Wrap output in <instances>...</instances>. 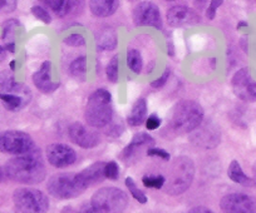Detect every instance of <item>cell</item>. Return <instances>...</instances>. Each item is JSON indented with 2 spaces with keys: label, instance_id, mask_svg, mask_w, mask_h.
Returning <instances> with one entry per match:
<instances>
[{
  "label": "cell",
  "instance_id": "1",
  "mask_svg": "<svg viewBox=\"0 0 256 213\" xmlns=\"http://www.w3.org/2000/svg\"><path fill=\"white\" fill-rule=\"evenodd\" d=\"M4 173L9 180L22 185H38L46 177L44 159L38 149L8 161Z\"/></svg>",
  "mask_w": 256,
  "mask_h": 213
},
{
  "label": "cell",
  "instance_id": "2",
  "mask_svg": "<svg viewBox=\"0 0 256 213\" xmlns=\"http://www.w3.org/2000/svg\"><path fill=\"white\" fill-rule=\"evenodd\" d=\"M204 109L195 100H181L174 107L167 127L174 134H188L204 122Z\"/></svg>",
  "mask_w": 256,
  "mask_h": 213
},
{
  "label": "cell",
  "instance_id": "3",
  "mask_svg": "<svg viewBox=\"0 0 256 213\" xmlns=\"http://www.w3.org/2000/svg\"><path fill=\"white\" fill-rule=\"evenodd\" d=\"M84 118L88 126L94 128H103L112 122V94L107 89L100 88L90 95L86 105Z\"/></svg>",
  "mask_w": 256,
  "mask_h": 213
},
{
  "label": "cell",
  "instance_id": "4",
  "mask_svg": "<svg viewBox=\"0 0 256 213\" xmlns=\"http://www.w3.org/2000/svg\"><path fill=\"white\" fill-rule=\"evenodd\" d=\"M195 176V165L192 159L181 156L172 162L168 172V180L166 181V192L171 196L182 195L191 186Z\"/></svg>",
  "mask_w": 256,
  "mask_h": 213
},
{
  "label": "cell",
  "instance_id": "5",
  "mask_svg": "<svg viewBox=\"0 0 256 213\" xmlns=\"http://www.w3.org/2000/svg\"><path fill=\"white\" fill-rule=\"evenodd\" d=\"M48 192L59 200H72L82 195L87 186L80 178V173H59L54 175L48 181Z\"/></svg>",
  "mask_w": 256,
  "mask_h": 213
},
{
  "label": "cell",
  "instance_id": "6",
  "mask_svg": "<svg viewBox=\"0 0 256 213\" xmlns=\"http://www.w3.org/2000/svg\"><path fill=\"white\" fill-rule=\"evenodd\" d=\"M13 202L20 213H46L49 211L48 197L36 188H16L13 193Z\"/></svg>",
  "mask_w": 256,
  "mask_h": 213
},
{
  "label": "cell",
  "instance_id": "7",
  "mask_svg": "<svg viewBox=\"0 0 256 213\" xmlns=\"http://www.w3.org/2000/svg\"><path fill=\"white\" fill-rule=\"evenodd\" d=\"M90 203L100 213H122L128 206V197L120 188L104 187L92 196Z\"/></svg>",
  "mask_w": 256,
  "mask_h": 213
},
{
  "label": "cell",
  "instance_id": "8",
  "mask_svg": "<svg viewBox=\"0 0 256 213\" xmlns=\"http://www.w3.org/2000/svg\"><path fill=\"white\" fill-rule=\"evenodd\" d=\"M36 148V143L28 133L22 131H4L0 133V152L14 156L30 153Z\"/></svg>",
  "mask_w": 256,
  "mask_h": 213
},
{
  "label": "cell",
  "instance_id": "9",
  "mask_svg": "<svg viewBox=\"0 0 256 213\" xmlns=\"http://www.w3.org/2000/svg\"><path fill=\"white\" fill-rule=\"evenodd\" d=\"M132 18H134V25L137 26L150 25L156 29H162L164 26L158 6L150 1H142L137 4L132 13Z\"/></svg>",
  "mask_w": 256,
  "mask_h": 213
},
{
  "label": "cell",
  "instance_id": "10",
  "mask_svg": "<svg viewBox=\"0 0 256 213\" xmlns=\"http://www.w3.org/2000/svg\"><path fill=\"white\" fill-rule=\"evenodd\" d=\"M220 207L224 213H256V198L245 193H230L222 197Z\"/></svg>",
  "mask_w": 256,
  "mask_h": 213
},
{
  "label": "cell",
  "instance_id": "11",
  "mask_svg": "<svg viewBox=\"0 0 256 213\" xmlns=\"http://www.w3.org/2000/svg\"><path fill=\"white\" fill-rule=\"evenodd\" d=\"M234 93L244 102H256V82L251 78L248 68L238 70L231 80Z\"/></svg>",
  "mask_w": 256,
  "mask_h": 213
},
{
  "label": "cell",
  "instance_id": "12",
  "mask_svg": "<svg viewBox=\"0 0 256 213\" xmlns=\"http://www.w3.org/2000/svg\"><path fill=\"white\" fill-rule=\"evenodd\" d=\"M46 159L56 168H64L77 162V153L72 147L63 143H53L46 148Z\"/></svg>",
  "mask_w": 256,
  "mask_h": 213
},
{
  "label": "cell",
  "instance_id": "13",
  "mask_svg": "<svg viewBox=\"0 0 256 213\" xmlns=\"http://www.w3.org/2000/svg\"><path fill=\"white\" fill-rule=\"evenodd\" d=\"M68 136L73 143L83 149L96 148L100 143V134L80 122L70 124L68 128Z\"/></svg>",
  "mask_w": 256,
  "mask_h": 213
},
{
  "label": "cell",
  "instance_id": "14",
  "mask_svg": "<svg viewBox=\"0 0 256 213\" xmlns=\"http://www.w3.org/2000/svg\"><path fill=\"white\" fill-rule=\"evenodd\" d=\"M167 23L174 28H187L200 23V15L186 5H172L166 13Z\"/></svg>",
  "mask_w": 256,
  "mask_h": 213
},
{
  "label": "cell",
  "instance_id": "15",
  "mask_svg": "<svg viewBox=\"0 0 256 213\" xmlns=\"http://www.w3.org/2000/svg\"><path fill=\"white\" fill-rule=\"evenodd\" d=\"M32 79H33V84L36 85V89L40 90L44 94H50V93L56 92L60 85L59 82L52 80V63L49 60H46L40 65L39 70L34 73Z\"/></svg>",
  "mask_w": 256,
  "mask_h": 213
},
{
  "label": "cell",
  "instance_id": "16",
  "mask_svg": "<svg viewBox=\"0 0 256 213\" xmlns=\"http://www.w3.org/2000/svg\"><path fill=\"white\" fill-rule=\"evenodd\" d=\"M0 93L20 95V97L32 100V93L29 88L22 83L16 82L14 75L8 72H3L0 74Z\"/></svg>",
  "mask_w": 256,
  "mask_h": 213
},
{
  "label": "cell",
  "instance_id": "17",
  "mask_svg": "<svg viewBox=\"0 0 256 213\" xmlns=\"http://www.w3.org/2000/svg\"><path fill=\"white\" fill-rule=\"evenodd\" d=\"M144 146L151 147L152 148V147L154 146V137L150 136V134H147V133H144V132L134 134V138H132V141L124 147V149H123L122 153H120V158H122L124 162H127V161H130V159H131L132 157L136 154L137 149H141L142 147H144Z\"/></svg>",
  "mask_w": 256,
  "mask_h": 213
},
{
  "label": "cell",
  "instance_id": "18",
  "mask_svg": "<svg viewBox=\"0 0 256 213\" xmlns=\"http://www.w3.org/2000/svg\"><path fill=\"white\" fill-rule=\"evenodd\" d=\"M90 10L97 18H108L113 15L120 8V1L117 0H90Z\"/></svg>",
  "mask_w": 256,
  "mask_h": 213
},
{
  "label": "cell",
  "instance_id": "19",
  "mask_svg": "<svg viewBox=\"0 0 256 213\" xmlns=\"http://www.w3.org/2000/svg\"><path fill=\"white\" fill-rule=\"evenodd\" d=\"M106 162H96L80 172V178L87 187L103 182L106 180L104 176Z\"/></svg>",
  "mask_w": 256,
  "mask_h": 213
},
{
  "label": "cell",
  "instance_id": "20",
  "mask_svg": "<svg viewBox=\"0 0 256 213\" xmlns=\"http://www.w3.org/2000/svg\"><path fill=\"white\" fill-rule=\"evenodd\" d=\"M147 119V102L144 98H140L132 105V109L127 117L128 126L138 127Z\"/></svg>",
  "mask_w": 256,
  "mask_h": 213
},
{
  "label": "cell",
  "instance_id": "21",
  "mask_svg": "<svg viewBox=\"0 0 256 213\" xmlns=\"http://www.w3.org/2000/svg\"><path fill=\"white\" fill-rule=\"evenodd\" d=\"M228 176L232 182L241 186H245V187H251V186L255 185L252 178L248 177V176L245 175V172L242 171V168H241L240 163H238V161H232V162L230 163V166H228Z\"/></svg>",
  "mask_w": 256,
  "mask_h": 213
},
{
  "label": "cell",
  "instance_id": "22",
  "mask_svg": "<svg viewBox=\"0 0 256 213\" xmlns=\"http://www.w3.org/2000/svg\"><path fill=\"white\" fill-rule=\"evenodd\" d=\"M46 5H48V8L56 14L59 18H64L67 16L68 14L72 11V9L74 8V1H70V0H46L44 1Z\"/></svg>",
  "mask_w": 256,
  "mask_h": 213
},
{
  "label": "cell",
  "instance_id": "23",
  "mask_svg": "<svg viewBox=\"0 0 256 213\" xmlns=\"http://www.w3.org/2000/svg\"><path fill=\"white\" fill-rule=\"evenodd\" d=\"M0 100L3 102L4 107H6L8 111L16 112L20 111L22 108H24L26 104L30 103V100L26 99V98L20 97V95L16 94H4V93H0Z\"/></svg>",
  "mask_w": 256,
  "mask_h": 213
},
{
  "label": "cell",
  "instance_id": "24",
  "mask_svg": "<svg viewBox=\"0 0 256 213\" xmlns=\"http://www.w3.org/2000/svg\"><path fill=\"white\" fill-rule=\"evenodd\" d=\"M117 46L116 34L110 30H104L97 35V50H113Z\"/></svg>",
  "mask_w": 256,
  "mask_h": 213
},
{
  "label": "cell",
  "instance_id": "25",
  "mask_svg": "<svg viewBox=\"0 0 256 213\" xmlns=\"http://www.w3.org/2000/svg\"><path fill=\"white\" fill-rule=\"evenodd\" d=\"M70 73L76 79H84L86 73H87V57L80 55L78 58H76L70 65Z\"/></svg>",
  "mask_w": 256,
  "mask_h": 213
},
{
  "label": "cell",
  "instance_id": "26",
  "mask_svg": "<svg viewBox=\"0 0 256 213\" xmlns=\"http://www.w3.org/2000/svg\"><path fill=\"white\" fill-rule=\"evenodd\" d=\"M127 65L134 74H140L142 72L144 59H142L141 53L137 49H130L127 51Z\"/></svg>",
  "mask_w": 256,
  "mask_h": 213
},
{
  "label": "cell",
  "instance_id": "27",
  "mask_svg": "<svg viewBox=\"0 0 256 213\" xmlns=\"http://www.w3.org/2000/svg\"><path fill=\"white\" fill-rule=\"evenodd\" d=\"M3 34H2V38L6 41V44H13L16 43L14 40V35H16V30L18 29V26H20L16 19H8L6 21H4L3 25ZM4 44V45H6Z\"/></svg>",
  "mask_w": 256,
  "mask_h": 213
},
{
  "label": "cell",
  "instance_id": "28",
  "mask_svg": "<svg viewBox=\"0 0 256 213\" xmlns=\"http://www.w3.org/2000/svg\"><path fill=\"white\" fill-rule=\"evenodd\" d=\"M106 75H107L108 82H118L120 79V57L118 55H113L112 59L110 60L107 68H106Z\"/></svg>",
  "mask_w": 256,
  "mask_h": 213
},
{
  "label": "cell",
  "instance_id": "29",
  "mask_svg": "<svg viewBox=\"0 0 256 213\" xmlns=\"http://www.w3.org/2000/svg\"><path fill=\"white\" fill-rule=\"evenodd\" d=\"M142 183L147 188L161 190L166 185V178L161 175H146L142 178Z\"/></svg>",
  "mask_w": 256,
  "mask_h": 213
},
{
  "label": "cell",
  "instance_id": "30",
  "mask_svg": "<svg viewBox=\"0 0 256 213\" xmlns=\"http://www.w3.org/2000/svg\"><path fill=\"white\" fill-rule=\"evenodd\" d=\"M124 185H126V187L128 188V191H130V193H131V196L134 198V200L138 201V202L142 203V205H144V203L147 202L146 195H144V193L142 192L138 187H137L136 183H134V178L132 177L126 178Z\"/></svg>",
  "mask_w": 256,
  "mask_h": 213
},
{
  "label": "cell",
  "instance_id": "31",
  "mask_svg": "<svg viewBox=\"0 0 256 213\" xmlns=\"http://www.w3.org/2000/svg\"><path fill=\"white\" fill-rule=\"evenodd\" d=\"M30 13L36 16L38 20L43 21L44 24H50L52 23V16L49 11L46 10L44 6L42 5H34L30 8Z\"/></svg>",
  "mask_w": 256,
  "mask_h": 213
},
{
  "label": "cell",
  "instance_id": "32",
  "mask_svg": "<svg viewBox=\"0 0 256 213\" xmlns=\"http://www.w3.org/2000/svg\"><path fill=\"white\" fill-rule=\"evenodd\" d=\"M104 176L108 180L116 181L120 177V167H118L117 163L114 161H110V162H106L104 167Z\"/></svg>",
  "mask_w": 256,
  "mask_h": 213
},
{
  "label": "cell",
  "instance_id": "33",
  "mask_svg": "<svg viewBox=\"0 0 256 213\" xmlns=\"http://www.w3.org/2000/svg\"><path fill=\"white\" fill-rule=\"evenodd\" d=\"M64 44L67 45L73 46V48H80V46L86 45V39L84 36L80 35V34H70L67 38H64Z\"/></svg>",
  "mask_w": 256,
  "mask_h": 213
},
{
  "label": "cell",
  "instance_id": "34",
  "mask_svg": "<svg viewBox=\"0 0 256 213\" xmlns=\"http://www.w3.org/2000/svg\"><path fill=\"white\" fill-rule=\"evenodd\" d=\"M146 154L148 157L160 158V159H162V161H166V162H168L170 159H171V154H170L168 152L164 151V149H161V148H156V147H152V148L147 149Z\"/></svg>",
  "mask_w": 256,
  "mask_h": 213
},
{
  "label": "cell",
  "instance_id": "35",
  "mask_svg": "<svg viewBox=\"0 0 256 213\" xmlns=\"http://www.w3.org/2000/svg\"><path fill=\"white\" fill-rule=\"evenodd\" d=\"M161 123H162V119L160 118L156 113L150 114V116L147 117L146 122H144L146 128L148 129V131H156V129H158L160 127H161Z\"/></svg>",
  "mask_w": 256,
  "mask_h": 213
},
{
  "label": "cell",
  "instance_id": "36",
  "mask_svg": "<svg viewBox=\"0 0 256 213\" xmlns=\"http://www.w3.org/2000/svg\"><path fill=\"white\" fill-rule=\"evenodd\" d=\"M222 0H212L210 4H208V8L206 9V18L208 20H214L216 16V10L222 5Z\"/></svg>",
  "mask_w": 256,
  "mask_h": 213
},
{
  "label": "cell",
  "instance_id": "37",
  "mask_svg": "<svg viewBox=\"0 0 256 213\" xmlns=\"http://www.w3.org/2000/svg\"><path fill=\"white\" fill-rule=\"evenodd\" d=\"M170 78V70L166 69L164 72V74L161 75V77L158 78V79L154 80V82H151V87L154 88V89H161V88H164V85H166L167 80H168Z\"/></svg>",
  "mask_w": 256,
  "mask_h": 213
},
{
  "label": "cell",
  "instance_id": "38",
  "mask_svg": "<svg viewBox=\"0 0 256 213\" xmlns=\"http://www.w3.org/2000/svg\"><path fill=\"white\" fill-rule=\"evenodd\" d=\"M16 9V1H12V0H9V1H6V0H0V11H4V13H12V11H14Z\"/></svg>",
  "mask_w": 256,
  "mask_h": 213
},
{
  "label": "cell",
  "instance_id": "39",
  "mask_svg": "<svg viewBox=\"0 0 256 213\" xmlns=\"http://www.w3.org/2000/svg\"><path fill=\"white\" fill-rule=\"evenodd\" d=\"M77 213H100V212H98V211L93 207L92 203L90 202V203H84V205L80 208V211H78Z\"/></svg>",
  "mask_w": 256,
  "mask_h": 213
},
{
  "label": "cell",
  "instance_id": "40",
  "mask_svg": "<svg viewBox=\"0 0 256 213\" xmlns=\"http://www.w3.org/2000/svg\"><path fill=\"white\" fill-rule=\"evenodd\" d=\"M187 213H215V212H212V211L208 210V208L206 207H195V208H192V210H190Z\"/></svg>",
  "mask_w": 256,
  "mask_h": 213
},
{
  "label": "cell",
  "instance_id": "41",
  "mask_svg": "<svg viewBox=\"0 0 256 213\" xmlns=\"http://www.w3.org/2000/svg\"><path fill=\"white\" fill-rule=\"evenodd\" d=\"M167 53H168L170 57H174V48L172 41H167Z\"/></svg>",
  "mask_w": 256,
  "mask_h": 213
},
{
  "label": "cell",
  "instance_id": "42",
  "mask_svg": "<svg viewBox=\"0 0 256 213\" xmlns=\"http://www.w3.org/2000/svg\"><path fill=\"white\" fill-rule=\"evenodd\" d=\"M6 58V50L4 49L3 45H0V63L3 62Z\"/></svg>",
  "mask_w": 256,
  "mask_h": 213
},
{
  "label": "cell",
  "instance_id": "43",
  "mask_svg": "<svg viewBox=\"0 0 256 213\" xmlns=\"http://www.w3.org/2000/svg\"><path fill=\"white\" fill-rule=\"evenodd\" d=\"M16 60H12V62H10V64H9V67H10V70H12V72H14V70H16Z\"/></svg>",
  "mask_w": 256,
  "mask_h": 213
},
{
  "label": "cell",
  "instance_id": "44",
  "mask_svg": "<svg viewBox=\"0 0 256 213\" xmlns=\"http://www.w3.org/2000/svg\"><path fill=\"white\" fill-rule=\"evenodd\" d=\"M4 175H6V173H4L3 168L0 167V183L3 182V180H4Z\"/></svg>",
  "mask_w": 256,
  "mask_h": 213
},
{
  "label": "cell",
  "instance_id": "45",
  "mask_svg": "<svg viewBox=\"0 0 256 213\" xmlns=\"http://www.w3.org/2000/svg\"><path fill=\"white\" fill-rule=\"evenodd\" d=\"M252 172H254V183H255L256 185V163H255V166H254V170H252Z\"/></svg>",
  "mask_w": 256,
  "mask_h": 213
}]
</instances>
